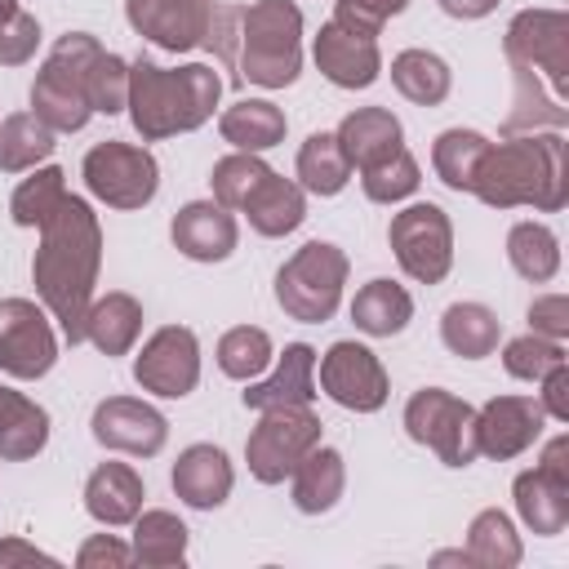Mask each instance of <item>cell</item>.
<instances>
[{"mask_svg": "<svg viewBox=\"0 0 569 569\" xmlns=\"http://www.w3.org/2000/svg\"><path fill=\"white\" fill-rule=\"evenodd\" d=\"M529 333H542V338H556L565 342L569 338V298L565 293H542L529 302Z\"/></svg>", "mask_w": 569, "mask_h": 569, "instance_id": "cell-48", "label": "cell"}, {"mask_svg": "<svg viewBox=\"0 0 569 569\" xmlns=\"http://www.w3.org/2000/svg\"><path fill=\"white\" fill-rule=\"evenodd\" d=\"M311 58L320 67V76L338 89H369L378 76H382V53H378V40L373 36H356L338 22H325L316 44H311Z\"/></svg>", "mask_w": 569, "mask_h": 569, "instance_id": "cell-18", "label": "cell"}, {"mask_svg": "<svg viewBox=\"0 0 569 569\" xmlns=\"http://www.w3.org/2000/svg\"><path fill=\"white\" fill-rule=\"evenodd\" d=\"M418 182H422L418 160H413L405 147L391 151L387 160L360 169V187H365V196H369L373 204H400V200H409V196L418 191Z\"/></svg>", "mask_w": 569, "mask_h": 569, "instance_id": "cell-42", "label": "cell"}, {"mask_svg": "<svg viewBox=\"0 0 569 569\" xmlns=\"http://www.w3.org/2000/svg\"><path fill=\"white\" fill-rule=\"evenodd\" d=\"M351 320H356V329L369 333V338H391V333H400V329L413 320V298H409L405 284L378 276V280H369V284L356 289V298H351Z\"/></svg>", "mask_w": 569, "mask_h": 569, "instance_id": "cell-30", "label": "cell"}, {"mask_svg": "<svg viewBox=\"0 0 569 569\" xmlns=\"http://www.w3.org/2000/svg\"><path fill=\"white\" fill-rule=\"evenodd\" d=\"M347 253L329 240H307L280 271H276V302L289 320L302 325H325L338 302H342V284H347Z\"/></svg>", "mask_w": 569, "mask_h": 569, "instance_id": "cell-6", "label": "cell"}, {"mask_svg": "<svg viewBox=\"0 0 569 569\" xmlns=\"http://www.w3.org/2000/svg\"><path fill=\"white\" fill-rule=\"evenodd\" d=\"M462 551H467V560L480 565V569H511V565H520V556H525L511 516L498 511V507L476 511V520L467 525V547H462Z\"/></svg>", "mask_w": 569, "mask_h": 569, "instance_id": "cell-33", "label": "cell"}, {"mask_svg": "<svg viewBox=\"0 0 569 569\" xmlns=\"http://www.w3.org/2000/svg\"><path fill=\"white\" fill-rule=\"evenodd\" d=\"M471 196H480L489 209H516L529 204L538 213H556L565 204V133H511L502 142H489Z\"/></svg>", "mask_w": 569, "mask_h": 569, "instance_id": "cell-2", "label": "cell"}, {"mask_svg": "<svg viewBox=\"0 0 569 569\" xmlns=\"http://www.w3.org/2000/svg\"><path fill=\"white\" fill-rule=\"evenodd\" d=\"M76 565H80V569H124V565H133V547L120 542L116 533H93V538L76 551Z\"/></svg>", "mask_w": 569, "mask_h": 569, "instance_id": "cell-49", "label": "cell"}, {"mask_svg": "<svg viewBox=\"0 0 569 569\" xmlns=\"http://www.w3.org/2000/svg\"><path fill=\"white\" fill-rule=\"evenodd\" d=\"M169 240L191 262H222V258H231V249L240 240V227H236L231 209H222L218 200H191L173 213Z\"/></svg>", "mask_w": 569, "mask_h": 569, "instance_id": "cell-19", "label": "cell"}, {"mask_svg": "<svg viewBox=\"0 0 569 569\" xmlns=\"http://www.w3.org/2000/svg\"><path fill=\"white\" fill-rule=\"evenodd\" d=\"M289 480H293V507L302 511V516H325V511H333L338 507V498H342V489H347V462H342V453L338 449H329V445H316L293 471H289Z\"/></svg>", "mask_w": 569, "mask_h": 569, "instance_id": "cell-25", "label": "cell"}, {"mask_svg": "<svg viewBox=\"0 0 569 569\" xmlns=\"http://www.w3.org/2000/svg\"><path fill=\"white\" fill-rule=\"evenodd\" d=\"M302 71V9L293 0H253L240 9L236 76L262 89H284Z\"/></svg>", "mask_w": 569, "mask_h": 569, "instance_id": "cell-4", "label": "cell"}, {"mask_svg": "<svg viewBox=\"0 0 569 569\" xmlns=\"http://www.w3.org/2000/svg\"><path fill=\"white\" fill-rule=\"evenodd\" d=\"M80 173H84L89 196L102 200V204H111V209H142L160 191V164H156V156L147 147L116 142V138L89 147Z\"/></svg>", "mask_w": 569, "mask_h": 569, "instance_id": "cell-10", "label": "cell"}, {"mask_svg": "<svg viewBox=\"0 0 569 569\" xmlns=\"http://www.w3.org/2000/svg\"><path fill=\"white\" fill-rule=\"evenodd\" d=\"M13 13H18V0H0V22L13 18Z\"/></svg>", "mask_w": 569, "mask_h": 569, "instance_id": "cell-54", "label": "cell"}, {"mask_svg": "<svg viewBox=\"0 0 569 569\" xmlns=\"http://www.w3.org/2000/svg\"><path fill=\"white\" fill-rule=\"evenodd\" d=\"M542 405L533 396H493L485 409H476V449L485 458H516L542 436Z\"/></svg>", "mask_w": 569, "mask_h": 569, "instance_id": "cell-17", "label": "cell"}, {"mask_svg": "<svg viewBox=\"0 0 569 569\" xmlns=\"http://www.w3.org/2000/svg\"><path fill=\"white\" fill-rule=\"evenodd\" d=\"M36 44H40V22L18 9L13 18L0 22V67H22L36 58Z\"/></svg>", "mask_w": 569, "mask_h": 569, "instance_id": "cell-47", "label": "cell"}, {"mask_svg": "<svg viewBox=\"0 0 569 569\" xmlns=\"http://www.w3.org/2000/svg\"><path fill=\"white\" fill-rule=\"evenodd\" d=\"M489 151V138L476 133V129H445L431 147V164H436V178L449 187V191H471V178L480 169Z\"/></svg>", "mask_w": 569, "mask_h": 569, "instance_id": "cell-38", "label": "cell"}, {"mask_svg": "<svg viewBox=\"0 0 569 569\" xmlns=\"http://www.w3.org/2000/svg\"><path fill=\"white\" fill-rule=\"evenodd\" d=\"M333 138H338V147H342L351 169H369V164H378V160H387L391 151L405 147V129H400V120L387 107H356V111H347L342 124L333 129Z\"/></svg>", "mask_w": 569, "mask_h": 569, "instance_id": "cell-23", "label": "cell"}, {"mask_svg": "<svg viewBox=\"0 0 569 569\" xmlns=\"http://www.w3.org/2000/svg\"><path fill=\"white\" fill-rule=\"evenodd\" d=\"M538 382H542V391H538L542 413H547V418H556V422H569V365L547 369Z\"/></svg>", "mask_w": 569, "mask_h": 569, "instance_id": "cell-50", "label": "cell"}, {"mask_svg": "<svg viewBox=\"0 0 569 569\" xmlns=\"http://www.w3.org/2000/svg\"><path fill=\"white\" fill-rule=\"evenodd\" d=\"M222 67L236 71V49H240V9L236 4H222L213 0V13H209V27H204V40H200Z\"/></svg>", "mask_w": 569, "mask_h": 569, "instance_id": "cell-46", "label": "cell"}, {"mask_svg": "<svg viewBox=\"0 0 569 569\" xmlns=\"http://www.w3.org/2000/svg\"><path fill=\"white\" fill-rule=\"evenodd\" d=\"M351 182V164L338 147L333 133H311L302 147H298V187L311 191V196H338L342 187Z\"/></svg>", "mask_w": 569, "mask_h": 569, "instance_id": "cell-37", "label": "cell"}, {"mask_svg": "<svg viewBox=\"0 0 569 569\" xmlns=\"http://www.w3.org/2000/svg\"><path fill=\"white\" fill-rule=\"evenodd\" d=\"M271 365V338L258 325H236L218 338V369L236 382H253Z\"/></svg>", "mask_w": 569, "mask_h": 569, "instance_id": "cell-40", "label": "cell"}, {"mask_svg": "<svg viewBox=\"0 0 569 569\" xmlns=\"http://www.w3.org/2000/svg\"><path fill=\"white\" fill-rule=\"evenodd\" d=\"M511 498H516V516L525 520L529 533H538V538L565 533V525H569V476H556V471L533 462L529 471L516 476Z\"/></svg>", "mask_w": 569, "mask_h": 569, "instance_id": "cell-22", "label": "cell"}, {"mask_svg": "<svg viewBox=\"0 0 569 569\" xmlns=\"http://www.w3.org/2000/svg\"><path fill=\"white\" fill-rule=\"evenodd\" d=\"M267 173H271V164H267L262 156H253V151H231V156H222V160L213 164V173H209L213 200L236 213V209L258 191V182H262Z\"/></svg>", "mask_w": 569, "mask_h": 569, "instance_id": "cell-41", "label": "cell"}, {"mask_svg": "<svg viewBox=\"0 0 569 569\" xmlns=\"http://www.w3.org/2000/svg\"><path fill=\"white\" fill-rule=\"evenodd\" d=\"M62 196H67V173L58 164L31 169V178H22L9 196V218L18 227H44V218L62 204Z\"/></svg>", "mask_w": 569, "mask_h": 569, "instance_id": "cell-39", "label": "cell"}, {"mask_svg": "<svg viewBox=\"0 0 569 569\" xmlns=\"http://www.w3.org/2000/svg\"><path fill=\"white\" fill-rule=\"evenodd\" d=\"M511 71L538 76L560 102L569 93V18L560 9H520L502 36Z\"/></svg>", "mask_w": 569, "mask_h": 569, "instance_id": "cell-8", "label": "cell"}, {"mask_svg": "<svg viewBox=\"0 0 569 569\" xmlns=\"http://www.w3.org/2000/svg\"><path fill=\"white\" fill-rule=\"evenodd\" d=\"M284 129H289L284 111L276 102H267V98H240L218 116L222 142H231L236 151H253V156H262L276 142H284Z\"/></svg>", "mask_w": 569, "mask_h": 569, "instance_id": "cell-28", "label": "cell"}, {"mask_svg": "<svg viewBox=\"0 0 569 569\" xmlns=\"http://www.w3.org/2000/svg\"><path fill=\"white\" fill-rule=\"evenodd\" d=\"M449 18H458V22H471V18H485V13H493L498 9V0H436Z\"/></svg>", "mask_w": 569, "mask_h": 569, "instance_id": "cell-52", "label": "cell"}, {"mask_svg": "<svg viewBox=\"0 0 569 569\" xmlns=\"http://www.w3.org/2000/svg\"><path fill=\"white\" fill-rule=\"evenodd\" d=\"M102 53V44L89 31H67L53 53L44 58V67L31 80V111L53 129V133H76L89 124L93 107H89V89L84 76L93 67V58Z\"/></svg>", "mask_w": 569, "mask_h": 569, "instance_id": "cell-5", "label": "cell"}, {"mask_svg": "<svg viewBox=\"0 0 569 569\" xmlns=\"http://www.w3.org/2000/svg\"><path fill=\"white\" fill-rule=\"evenodd\" d=\"M53 129L36 111H13L0 120V169L4 173H27L40 160L53 156Z\"/></svg>", "mask_w": 569, "mask_h": 569, "instance_id": "cell-35", "label": "cell"}, {"mask_svg": "<svg viewBox=\"0 0 569 569\" xmlns=\"http://www.w3.org/2000/svg\"><path fill=\"white\" fill-rule=\"evenodd\" d=\"M133 382L151 396L182 400L200 382V342L187 325H164L156 329L142 351L133 356Z\"/></svg>", "mask_w": 569, "mask_h": 569, "instance_id": "cell-13", "label": "cell"}, {"mask_svg": "<svg viewBox=\"0 0 569 569\" xmlns=\"http://www.w3.org/2000/svg\"><path fill=\"white\" fill-rule=\"evenodd\" d=\"M213 0H124L129 27L164 53H187L204 40Z\"/></svg>", "mask_w": 569, "mask_h": 569, "instance_id": "cell-16", "label": "cell"}, {"mask_svg": "<svg viewBox=\"0 0 569 569\" xmlns=\"http://www.w3.org/2000/svg\"><path fill=\"white\" fill-rule=\"evenodd\" d=\"M436 565H471L467 551H436Z\"/></svg>", "mask_w": 569, "mask_h": 569, "instance_id": "cell-53", "label": "cell"}, {"mask_svg": "<svg viewBox=\"0 0 569 569\" xmlns=\"http://www.w3.org/2000/svg\"><path fill=\"white\" fill-rule=\"evenodd\" d=\"M405 431L409 440L427 445L445 467H471L480 458L476 449V409L458 400L445 387H422L405 405Z\"/></svg>", "mask_w": 569, "mask_h": 569, "instance_id": "cell-9", "label": "cell"}, {"mask_svg": "<svg viewBox=\"0 0 569 569\" xmlns=\"http://www.w3.org/2000/svg\"><path fill=\"white\" fill-rule=\"evenodd\" d=\"M13 565H58L49 551H40V547H31V542H22V538H0V569H13Z\"/></svg>", "mask_w": 569, "mask_h": 569, "instance_id": "cell-51", "label": "cell"}, {"mask_svg": "<svg viewBox=\"0 0 569 569\" xmlns=\"http://www.w3.org/2000/svg\"><path fill=\"white\" fill-rule=\"evenodd\" d=\"M173 493L196 507V511H213L231 498V485H236V471L227 462V453L218 445H187L173 462Z\"/></svg>", "mask_w": 569, "mask_h": 569, "instance_id": "cell-20", "label": "cell"}, {"mask_svg": "<svg viewBox=\"0 0 569 569\" xmlns=\"http://www.w3.org/2000/svg\"><path fill=\"white\" fill-rule=\"evenodd\" d=\"M49 445V413L22 391L0 382V458L27 462Z\"/></svg>", "mask_w": 569, "mask_h": 569, "instance_id": "cell-29", "label": "cell"}, {"mask_svg": "<svg viewBox=\"0 0 569 569\" xmlns=\"http://www.w3.org/2000/svg\"><path fill=\"white\" fill-rule=\"evenodd\" d=\"M507 262L516 267V276H525L529 284H542L560 271V240L547 222H516L507 231Z\"/></svg>", "mask_w": 569, "mask_h": 569, "instance_id": "cell-36", "label": "cell"}, {"mask_svg": "<svg viewBox=\"0 0 569 569\" xmlns=\"http://www.w3.org/2000/svg\"><path fill=\"white\" fill-rule=\"evenodd\" d=\"M142 476L129 467V462H102L89 471L84 480V511L98 520V525H133V516L142 511Z\"/></svg>", "mask_w": 569, "mask_h": 569, "instance_id": "cell-24", "label": "cell"}, {"mask_svg": "<svg viewBox=\"0 0 569 569\" xmlns=\"http://www.w3.org/2000/svg\"><path fill=\"white\" fill-rule=\"evenodd\" d=\"M391 84L400 89V98H409L418 107H440L449 98L453 71L431 49H405V53L391 58Z\"/></svg>", "mask_w": 569, "mask_h": 569, "instance_id": "cell-32", "label": "cell"}, {"mask_svg": "<svg viewBox=\"0 0 569 569\" xmlns=\"http://www.w3.org/2000/svg\"><path fill=\"white\" fill-rule=\"evenodd\" d=\"M133 560L151 569H169L187 560V525L173 511H138L133 516Z\"/></svg>", "mask_w": 569, "mask_h": 569, "instance_id": "cell-34", "label": "cell"}, {"mask_svg": "<svg viewBox=\"0 0 569 569\" xmlns=\"http://www.w3.org/2000/svg\"><path fill=\"white\" fill-rule=\"evenodd\" d=\"M240 213L249 218V227L258 236H271L276 240V236H289V231L302 227V218H307V191L298 182L280 178V173H267L258 182V191L240 204Z\"/></svg>", "mask_w": 569, "mask_h": 569, "instance_id": "cell-26", "label": "cell"}, {"mask_svg": "<svg viewBox=\"0 0 569 569\" xmlns=\"http://www.w3.org/2000/svg\"><path fill=\"white\" fill-rule=\"evenodd\" d=\"M142 333V302L133 293H102L84 311V342H93L102 356H124Z\"/></svg>", "mask_w": 569, "mask_h": 569, "instance_id": "cell-27", "label": "cell"}, {"mask_svg": "<svg viewBox=\"0 0 569 569\" xmlns=\"http://www.w3.org/2000/svg\"><path fill=\"white\" fill-rule=\"evenodd\" d=\"M387 240H391V253H396L400 271L418 284H440L453 267V222L431 200L405 204L391 218Z\"/></svg>", "mask_w": 569, "mask_h": 569, "instance_id": "cell-11", "label": "cell"}, {"mask_svg": "<svg viewBox=\"0 0 569 569\" xmlns=\"http://www.w3.org/2000/svg\"><path fill=\"white\" fill-rule=\"evenodd\" d=\"M244 409H276V405H311L316 400V351L307 342H289L276 356V369L240 391Z\"/></svg>", "mask_w": 569, "mask_h": 569, "instance_id": "cell-21", "label": "cell"}, {"mask_svg": "<svg viewBox=\"0 0 569 569\" xmlns=\"http://www.w3.org/2000/svg\"><path fill=\"white\" fill-rule=\"evenodd\" d=\"M218 98H222V76L209 62H182V67H160L151 58L129 62L124 111L142 133V142L200 129L213 116Z\"/></svg>", "mask_w": 569, "mask_h": 569, "instance_id": "cell-3", "label": "cell"}, {"mask_svg": "<svg viewBox=\"0 0 569 569\" xmlns=\"http://www.w3.org/2000/svg\"><path fill=\"white\" fill-rule=\"evenodd\" d=\"M84 89H89V107L98 116H120L124 111V98H129V62L120 53H98L89 76H84Z\"/></svg>", "mask_w": 569, "mask_h": 569, "instance_id": "cell-44", "label": "cell"}, {"mask_svg": "<svg viewBox=\"0 0 569 569\" xmlns=\"http://www.w3.org/2000/svg\"><path fill=\"white\" fill-rule=\"evenodd\" d=\"M405 4L409 0H333V22L356 31V36H373L378 40V31L396 13H405Z\"/></svg>", "mask_w": 569, "mask_h": 569, "instance_id": "cell-45", "label": "cell"}, {"mask_svg": "<svg viewBox=\"0 0 569 569\" xmlns=\"http://www.w3.org/2000/svg\"><path fill=\"white\" fill-rule=\"evenodd\" d=\"M320 391L342 405V409H356V413H373L387 405L391 396V378L382 369V360L365 347V342H333L325 356H320Z\"/></svg>", "mask_w": 569, "mask_h": 569, "instance_id": "cell-14", "label": "cell"}, {"mask_svg": "<svg viewBox=\"0 0 569 569\" xmlns=\"http://www.w3.org/2000/svg\"><path fill=\"white\" fill-rule=\"evenodd\" d=\"M565 365V342L556 338H542V333H520L502 347V369L520 382H538L547 369Z\"/></svg>", "mask_w": 569, "mask_h": 569, "instance_id": "cell-43", "label": "cell"}, {"mask_svg": "<svg viewBox=\"0 0 569 569\" xmlns=\"http://www.w3.org/2000/svg\"><path fill=\"white\" fill-rule=\"evenodd\" d=\"M102 267V227L89 200L62 196V204L40 227V249L31 258V280L44 311L58 320L67 342H84V311L93 302Z\"/></svg>", "mask_w": 569, "mask_h": 569, "instance_id": "cell-1", "label": "cell"}, {"mask_svg": "<svg viewBox=\"0 0 569 569\" xmlns=\"http://www.w3.org/2000/svg\"><path fill=\"white\" fill-rule=\"evenodd\" d=\"M440 342L462 360H485L502 342V320L485 302H453L440 316Z\"/></svg>", "mask_w": 569, "mask_h": 569, "instance_id": "cell-31", "label": "cell"}, {"mask_svg": "<svg viewBox=\"0 0 569 569\" xmlns=\"http://www.w3.org/2000/svg\"><path fill=\"white\" fill-rule=\"evenodd\" d=\"M320 445V418L311 405H276L262 409L258 427L244 440V462L258 485H280L289 471Z\"/></svg>", "mask_w": 569, "mask_h": 569, "instance_id": "cell-7", "label": "cell"}, {"mask_svg": "<svg viewBox=\"0 0 569 569\" xmlns=\"http://www.w3.org/2000/svg\"><path fill=\"white\" fill-rule=\"evenodd\" d=\"M89 427H93V440L102 449H116V453H129V458H156L169 440L164 413L147 400H133V396L98 400Z\"/></svg>", "mask_w": 569, "mask_h": 569, "instance_id": "cell-15", "label": "cell"}, {"mask_svg": "<svg viewBox=\"0 0 569 569\" xmlns=\"http://www.w3.org/2000/svg\"><path fill=\"white\" fill-rule=\"evenodd\" d=\"M58 360V338L31 298H0V369L18 382L44 378Z\"/></svg>", "mask_w": 569, "mask_h": 569, "instance_id": "cell-12", "label": "cell"}]
</instances>
